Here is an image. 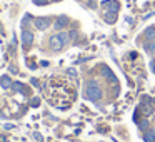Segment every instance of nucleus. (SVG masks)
Here are the masks:
<instances>
[{"instance_id":"obj_1","label":"nucleus","mask_w":155,"mask_h":142,"mask_svg":"<svg viewBox=\"0 0 155 142\" xmlns=\"http://www.w3.org/2000/svg\"><path fill=\"white\" fill-rule=\"evenodd\" d=\"M85 95H87L88 100L97 102L98 99L102 97V89H100V85H98V82H95V80H90V82H88L87 90H85Z\"/></svg>"},{"instance_id":"obj_2","label":"nucleus","mask_w":155,"mask_h":142,"mask_svg":"<svg viewBox=\"0 0 155 142\" xmlns=\"http://www.w3.org/2000/svg\"><path fill=\"white\" fill-rule=\"evenodd\" d=\"M48 44H50V49H52V50H55V52L62 50V47H64V42L60 40V35H58V34L52 35L50 40H48Z\"/></svg>"},{"instance_id":"obj_3","label":"nucleus","mask_w":155,"mask_h":142,"mask_svg":"<svg viewBox=\"0 0 155 142\" xmlns=\"http://www.w3.org/2000/svg\"><path fill=\"white\" fill-rule=\"evenodd\" d=\"M100 74H102V77L107 79L108 82H112V84H117V77H115V74H114V72H112L110 69L107 67V65H102Z\"/></svg>"},{"instance_id":"obj_4","label":"nucleus","mask_w":155,"mask_h":142,"mask_svg":"<svg viewBox=\"0 0 155 142\" xmlns=\"http://www.w3.org/2000/svg\"><path fill=\"white\" fill-rule=\"evenodd\" d=\"M50 19L48 17H38V19H35L34 20V24H35V27L38 29V30H47L48 27H50Z\"/></svg>"},{"instance_id":"obj_5","label":"nucleus","mask_w":155,"mask_h":142,"mask_svg":"<svg viewBox=\"0 0 155 142\" xmlns=\"http://www.w3.org/2000/svg\"><path fill=\"white\" fill-rule=\"evenodd\" d=\"M102 7L107 12H117L118 10V2L117 0H105V2H102Z\"/></svg>"},{"instance_id":"obj_6","label":"nucleus","mask_w":155,"mask_h":142,"mask_svg":"<svg viewBox=\"0 0 155 142\" xmlns=\"http://www.w3.org/2000/svg\"><path fill=\"white\" fill-rule=\"evenodd\" d=\"M32 42H34V34H32L30 30H22V44H24L25 47H28Z\"/></svg>"},{"instance_id":"obj_7","label":"nucleus","mask_w":155,"mask_h":142,"mask_svg":"<svg viewBox=\"0 0 155 142\" xmlns=\"http://www.w3.org/2000/svg\"><path fill=\"white\" fill-rule=\"evenodd\" d=\"M67 24H68V19L67 17H58L57 20H55L54 27L57 29V30H62L64 27H67Z\"/></svg>"},{"instance_id":"obj_8","label":"nucleus","mask_w":155,"mask_h":142,"mask_svg":"<svg viewBox=\"0 0 155 142\" xmlns=\"http://www.w3.org/2000/svg\"><path fill=\"white\" fill-rule=\"evenodd\" d=\"M117 20V12H105V22L107 24H114Z\"/></svg>"},{"instance_id":"obj_9","label":"nucleus","mask_w":155,"mask_h":142,"mask_svg":"<svg viewBox=\"0 0 155 142\" xmlns=\"http://www.w3.org/2000/svg\"><path fill=\"white\" fill-rule=\"evenodd\" d=\"M153 105H150V104H142V112H143V115H152L153 114Z\"/></svg>"},{"instance_id":"obj_10","label":"nucleus","mask_w":155,"mask_h":142,"mask_svg":"<svg viewBox=\"0 0 155 142\" xmlns=\"http://www.w3.org/2000/svg\"><path fill=\"white\" fill-rule=\"evenodd\" d=\"M0 85L4 89H8L12 85V80H10V77L8 75H2V79H0Z\"/></svg>"},{"instance_id":"obj_11","label":"nucleus","mask_w":155,"mask_h":142,"mask_svg":"<svg viewBox=\"0 0 155 142\" xmlns=\"http://www.w3.org/2000/svg\"><path fill=\"white\" fill-rule=\"evenodd\" d=\"M143 140L145 142H155V129H152V130H148L147 134H145Z\"/></svg>"},{"instance_id":"obj_12","label":"nucleus","mask_w":155,"mask_h":142,"mask_svg":"<svg viewBox=\"0 0 155 142\" xmlns=\"http://www.w3.org/2000/svg\"><path fill=\"white\" fill-rule=\"evenodd\" d=\"M145 39L153 40V39H155V27H148L147 30H145Z\"/></svg>"},{"instance_id":"obj_13","label":"nucleus","mask_w":155,"mask_h":142,"mask_svg":"<svg viewBox=\"0 0 155 142\" xmlns=\"http://www.w3.org/2000/svg\"><path fill=\"white\" fill-rule=\"evenodd\" d=\"M58 35H60V40L64 42V45L70 42V34H67V32H58Z\"/></svg>"},{"instance_id":"obj_14","label":"nucleus","mask_w":155,"mask_h":142,"mask_svg":"<svg viewBox=\"0 0 155 142\" xmlns=\"http://www.w3.org/2000/svg\"><path fill=\"white\" fill-rule=\"evenodd\" d=\"M145 49H147L148 52H155V42H150V44L145 45Z\"/></svg>"},{"instance_id":"obj_15","label":"nucleus","mask_w":155,"mask_h":142,"mask_svg":"<svg viewBox=\"0 0 155 142\" xmlns=\"http://www.w3.org/2000/svg\"><path fill=\"white\" fill-rule=\"evenodd\" d=\"M35 5H47L48 4V0H32Z\"/></svg>"},{"instance_id":"obj_16","label":"nucleus","mask_w":155,"mask_h":142,"mask_svg":"<svg viewBox=\"0 0 155 142\" xmlns=\"http://www.w3.org/2000/svg\"><path fill=\"white\" fill-rule=\"evenodd\" d=\"M38 104H40V99H37V97H35V99H32V102H30V105H32V107H37Z\"/></svg>"},{"instance_id":"obj_17","label":"nucleus","mask_w":155,"mask_h":142,"mask_svg":"<svg viewBox=\"0 0 155 142\" xmlns=\"http://www.w3.org/2000/svg\"><path fill=\"white\" fill-rule=\"evenodd\" d=\"M140 129H143V130H145V129H147V120L140 122Z\"/></svg>"},{"instance_id":"obj_18","label":"nucleus","mask_w":155,"mask_h":142,"mask_svg":"<svg viewBox=\"0 0 155 142\" xmlns=\"http://www.w3.org/2000/svg\"><path fill=\"white\" fill-rule=\"evenodd\" d=\"M68 74H70V75H77V72H75L74 69H68Z\"/></svg>"},{"instance_id":"obj_19","label":"nucleus","mask_w":155,"mask_h":142,"mask_svg":"<svg viewBox=\"0 0 155 142\" xmlns=\"http://www.w3.org/2000/svg\"><path fill=\"white\" fill-rule=\"evenodd\" d=\"M52 2H60V0H52Z\"/></svg>"},{"instance_id":"obj_20","label":"nucleus","mask_w":155,"mask_h":142,"mask_svg":"<svg viewBox=\"0 0 155 142\" xmlns=\"http://www.w3.org/2000/svg\"><path fill=\"white\" fill-rule=\"evenodd\" d=\"M153 107H155V97H153Z\"/></svg>"}]
</instances>
